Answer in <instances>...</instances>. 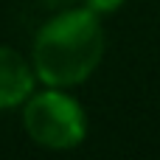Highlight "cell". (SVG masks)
<instances>
[{
    "instance_id": "4",
    "label": "cell",
    "mask_w": 160,
    "mask_h": 160,
    "mask_svg": "<svg viewBox=\"0 0 160 160\" xmlns=\"http://www.w3.org/2000/svg\"><path fill=\"white\" fill-rule=\"evenodd\" d=\"M124 0H90V8L93 11H112V8H118Z\"/></svg>"
},
{
    "instance_id": "1",
    "label": "cell",
    "mask_w": 160,
    "mask_h": 160,
    "mask_svg": "<svg viewBox=\"0 0 160 160\" xmlns=\"http://www.w3.org/2000/svg\"><path fill=\"white\" fill-rule=\"evenodd\" d=\"M104 53L98 11L73 8L53 17L34 39V70L51 87L84 82Z\"/></svg>"
},
{
    "instance_id": "3",
    "label": "cell",
    "mask_w": 160,
    "mask_h": 160,
    "mask_svg": "<svg viewBox=\"0 0 160 160\" xmlns=\"http://www.w3.org/2000/svg\"><path fill=\"white\" fill-rule=\"evenodd\" d=\"M34 93V73L22 53L0 45V110L22 104Z\"/></svg>"
},
{
    "instance_id": "2",
    "label": "cell",
    "mask_w": 160,
    "mask_h": 160,
    "mask_svg": "<svg viewBox=\"0 0 160 160\" xmlns=\"http://www.w3.org/2000/svg\"><path fill=\"white\" fill-rule=\"evenodd\" d=\"M22 127L28 138H34V143L48 149H73L84 141L87 132L82 107L76 104V98L59 90L31 93L25 98Z\"/></svg>"
}]
</instances>
